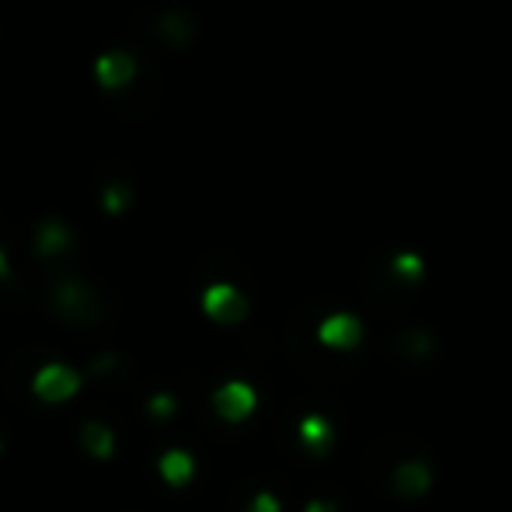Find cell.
<instances>
[{
	"mask_svg": "<svg viewBox=\"0 0 512 512\" xmlns=\"http://www.w3.org/2000/svg\"><path fill=\"white\" fill-rule=\"evenodd\" d=\"M411 436H380L373 443L370 457H366V478L380 488V492H391V474L398 467V450L408 443Z\"/></svg>",
	"mask_w": 512,
	"mask_h": 512,
	"instance_id": "obj_9",
	"label": "cell"
},
{
	"mask_svg": "<svg viewBox=\"0 0 512 512\" xmlns=\"http://www.w3.org/2000/svg\"><path fill=\"white\" fill-rule=\"evenodd\" d=\"M317 338L335 352H352L363 345V324L356 314H328L317 324Z\"/></svg>",
	"mask_w": 512,
	"mask_h": 512,
	"instance_id": "obj_10",
	"label": "cell"
},
{
	"mask_svg": "<svg viewBox=\"0 0 512 512\" xmlns=\"http://www.w3.org/2000/svg\"><path fill=\"white\" fill-rule=\"evenodd\" d=\"M258 398L255 391H251L248 384H241V380H230V384H223L220 391L213 394V408L220 418H227V422H244V418L255 411Z\"/></svg>",
	"mask_w": 512,
	"mask_h": 512,
	"instance_id": "obj_12",
	"label": "cell"
},
{
	"mask_svg": "<svg viewBox=\"0 0 512 512\" xmlns=\"http://www.w3.org/2000/svg\"><path fill=\"white\" fill-rule=\"evenodd\" d=\"M32 248L39 258H60L74 248V230L63 220H56V216H46V220H39V227H35Z\"/></svg>",
	"mask_w": 512,
	"mask_h": 512,
	"instance_id": "obj_14",
	"label": "cell"
},
{
	"mask_svg": "<svg viewBox=\"0 0 512 512\" xmlns=\"http://www.w3.org/2000/svg\"><path fill=\"white\" fill-rule=\"evenodd\" d=\"M112 366H115V356H105V359H95V366H91V370L105 373V370H112Z\"/></svg>",
	"mask_w": 512,
	"mask_h": 512,
	"instance_id": "obj_22",
	"label": "cell"
},
{
	"mask_svg": "<svg viewBox=\"0 0 512 512\" xmlns=\"http://www.w3.org/2000/svg\"><path fill=\"white\" fill-rule=\"evenodd\" d=\"M439 352L436 335L429 328H418V324H405L387 338V356L398 359L405 370H422L425 363H432Z\"/></svg>",
	"mask_w": 512,
	"mask_h": 512,
	"instance_id": "obj_5",
	"label": "cell"
},
{
	"mask_svg": "<svg viewBox=\"0 0 512 512\" xmlns=\"http://www.w3.org/2000/svg\"><path fill=\"white\" fill-rule=\"evenodd\" d=\"M175 408H178V401L171 398V394H154V398H150V415L154 418H171Z\"/></svg>",
	"mask_w": 512,
	"mask_h": 512,
	"instance_id": "obj_18",
	"label": "cell"
},
{
	"mask_svg": "<svg viewBox=\"0 0 512 512\" xmlns=\"http://www.w3.org/2000/svg\"><path fill=\"white\" fill-rule=\"evenodd\" d=\"M429 488H432V471L422 457L398 460V467H394V474H391L394 495H401V499H422Z\"/></svg>",
	"mask_w": 512,
	"mask_h": 512,
	"instance_id": "obj_11",
	"label": "cell"
},
{
	"mask_svg": "<svg viewBox=\"0 0 512 512\" xmlns=\"http://www.w3.org/2000/svg\"><path fill=\"white\" fill-rule=\"evenodd\" d=\"M95 81L108 102L129 119H143L161 102V70L136 42L105 49L95 60Z\"/></svg>",
	"mask_w": 512,
	"mask_h": 512,
	"instance_id": "obj_1",
	"label": "cell"
},
{
	"mask_svg": "<svg viewBox=\"0 0 512 512\" xmlns=\"http://www.w3.org/2000/svg\"><path fill=\"white\" fill-rule=\"evenodd\" d=\"M359 290L363 300L380 314H405V310L418 300V283L401 276L394 265V251H377L370 265L359 276Z\"/></svg>",
	"mask_w": 512,
	"mask_h": 512,
	"instance_id": "obj_3",
	"label": "cell"
},
{
	"mask_svg": "<svg viewBox=\"0 0 512 512\" xmlns=\"http://www.w3.org/2000/svg\"><path fill=\"white\" fill-rule=\"evenodd\" d=\"M49 307L60 321L77 324V328H91L105 317V300L88 279L81 276H63L53 283L49 293Z\"/></svg>",
	"mask_w": 512,
	"mask_h": 512,
	"instance_id": "obj_4",
	"label": "cell"
},
{
	"mask_svg": "<svg viewBox=\"0 0 512 512\" xmlns=\"http://www.w3.org/2000/svg\"><path fill=\"white\" fill-rule=\"evenodd\" d=\"M81 446L91 453L95 460H108L115 453V436H112V429L102 422H88L81 429Z\"/></svg>",
	"mask_w": 512,
	"mask_h": 512,
	"instance_id": "obj_17",
	"label": "cell"
},
{
	"mask_svg": "<svg viewBox=\"0 0 512 512\" xmlns=\"http://www.w3.org/2000/svg\"><path fill=\"white\" fill-rule=\"evenodd\" d=\"M192 474H196V464H192V457L185 450H168L161 457V478L168 481L171 488L189 485Z\"/></svg>",
	"mask_w": 512,
	"mask_h": 512,
	"instance_id": "obj_16",
	"label": "cell"
},
{
	"mask_svg": "<svg viewBox=\"0 0 512 512\" xmlns=\"http://www.w3.org/2000/svg\"><path fill=\"white\" fill-rule=\"evenodd\" d=\"M7 279H11V262H7V251L0 244V283H7Z\"/></svg>",
	"mask_w": 512,
	"mask_h": 512,
	"instance_id": "obj_21",
	"label": "cell"
},
{
	"mask_svg": "<svg viewBox=\"0 0 512 512\" xmlns=\"http://www.w3.org/2000/svg\"><path fill=\"white\" fill-rule=\"evenodd\" d=\"M98 203L108 216H122L133 206V178L129 168H108L102 175V189H98Z\"/></svg>",
	"mask_w": 512,
	"mask_h": 512,
	"instance_id": "obj_13",
	"label": "cell"
},
{
	"mask_svg": "<svg viewBox=\"0 0 512 512\" xmlns=\"http://www.w3.org/2000/svg\"><path fill=\"white\" fill-rule=\"evenodd\" d=\"M248 512H283V509H279V499H276V495H269V492H258L255 499H251Z\"/></svg>",
	"mask_w": 512,
	"mask_h": 512,
	"instance_id": "obj_19",
	"label": "cell"
},
{
	"mask_svg": "<svg viewBox=\"0 0 512 512\" xmlns=\"http://www.w3.org/2000/svg\"><path fill=\"white\" fill-rule=\"evenodd\" d=\"M77 387H81L77 373L70 370V366H63V363L42 366V370L35 373V380H32V391L39 394L42 401H49V405H60V401H70V398L77 394Z\"/></svg>",
	"mask_w": 512,
	"mask_h": 512,
	"instance_id": "obj_8",
	"label": "cell"
},
{
	"mask_svg": "<svg viewBox=\"0 0 512 512\" xmlns=\"http://www.w3.org/2000/svg\"><path fill=\"white\" fill-rule=\"evenodd\" d=\"M300 439H304V446L314 453V457H324V453L331 450V443H335V429H331L328 418L310 415L300 422Z\"/></svg>",
	"mask_w": 512,
	"mask_h": 512,
	"instance_id": "obj_15",
	"label": "cell"
},
{
	"mask_svg": "<svg viewBox=\"0 0 512 512\" xmlns=\"http://www.w3.org/2000/svg\"><path fill=\"white\" fill-rule=\"evenodd\" d=\"M203 310L220 324H241L248 317L251 304L234 283H213L203 293Z\"/></svg>",
	"mask_w": 512,
	"mask_h": 512,
	"instance_id": "obj_7",
	"label": "cell"
},
{
	"mask_svg": "<svg viewBox=\"0 0 512 512\" xmlns=\"http://www.w3.org/2000/svg\"><path fill=\"white\" fill-rule=\"evenodd\" d=\"M304 512H342L335 506V502H324V499H317V502H310V506Z\"/></svg>",
	"mask_w": 512,
	"mask_h": 512,
	"instance_id": "obj_20",
	"label": "cell"
},
{
	"mask_svg": "<svg viewBox=\"0 0 512 512\" xmlns=\"http://www.w3.org/2000/svg\"><path fill=\"white\" fill-rule=\"evenodd\" d=\"M321 304L307 300L297 314L290 317V328H286V342H290V359L307 373V377H335L345 380L352 373H359L363 366V352H335L317 338V324H321Z\"/></svg>",
	"mask_w": 512,
	"mask_h": 512,
	"instance_id": "obj_2",
	"label": "cell"
},
{
	"mask_svg": "<svg viewBox=\"0 0 512 512\" xmlns=\"http://www.w3.org/2000/svg\"><path fill=\"white\" fill-rule=\"evenodd\" d=\"M143 35H154L171 49H185L199 35V25L185 7H164V11H150V25L143 28Z\"/></svg>",
	"mask_w": 512,
	"mask_h": 512,
	"instance_id": "obj_6",
	"label": "cell"
}]
</instances>
